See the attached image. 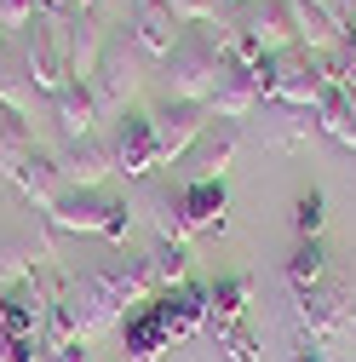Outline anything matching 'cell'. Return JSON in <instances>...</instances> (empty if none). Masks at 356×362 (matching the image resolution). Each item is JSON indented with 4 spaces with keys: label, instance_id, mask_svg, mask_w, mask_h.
I'll return each instance as SVG.
<instances>
[{
    "label": "cell",
    "instance_id": "cell-1",
    "mask_svg": "<svg viewBox=\"0 0 356 362\" xmlns=\"http://www.w3.org/2000/svg\"><path fill=\"white\" fill-rule=\"evenodd\" d=\"M207 322V288L201 282H184V288H172V293H155L144 299L138 310H126V322H121V339H126V356H138V362H155L172 339H184Z\"/></svg>",
    "mask_w": 356,
    "mask_h": 362
},
{
    "label": "cell",
    "instance_id": "cell-2",
    "mask_svg": "<svg viewBox=\"0 0 356 362\" xmlns=\"http://www.w3.org/2000/svg\"><path fill=\"white\" fill-rule=\"evenodd\" d=\"M167 64V98H184V104H207L218 75H225V40L207 35V29H184L178 47L161 58Z\"/></svg>",
    "mask_w": 356,
    "mask_h": 362
},
{
    "label": "cell",
    "instance_id": "cell-3",
    "mask_svg": "<svg viewBox=\"0 0 356 362\" xmlns=\"http://www.w3.org/2000/svg\"><path fill=\"white\" fill-rule=\"evenodd\" d=\"M52 230H81V236H104V242H126L132 230V207L121 196H104V190H69L52 213H47Z\"/></svg>",
    "mask_w": 356,
    "mask_h": 362
},
{
    "label": "cell",
    "instance_id": "cell-4",
    "mask_svg": "<svg viewBox=\"0 0 356 362\" xmlns=\"http://www.w3.org/2000/svg\"><path fill=\"white\" fill-rule=\"evenodd\" d=\"M23 81L35 86V93H64V86H75V69H69V18H47L35 23L29 47H23Z\"/></svg>",
    "mask_w": 356,
    "mask_h": 362
},
{
    "label": "cell",
    "instance_id": "cell-5",
    "mask_svg": "<svg viewBox=\"0 0 356 362\" xmlns=\"http://www.w3.org/2000/svg\"><path fill=\"white\" fill-rule=\"evenodd\" d=\"M299 316H304V334L322 339V345L350 339L356 334V288L339 282V276H328V282H316L310 293H299Z\"/></svg>",
    "mask_w": 356,
    "mask_h": 362
},
{
    "label": "cell",
    "instance_id": "cell-6",
    "mask_svg": "<svg viewBox=\"0 0 356 362\" xmlns=\"http://www.w3.org/2000/svg\"><path fill=\"white\" fill-rule=\"evenodd\" d=\"M271 98L287 104V110H322V98H328V69H322V58H316V52H299V47L276 52Z\"/></svg>",
    "mask_w": 356,
    "mask_h": 362
},
{
    "label": "cell",
    "instance_id": "cell-7",
    "mask_svg": "<svg viewBox=\"0 0 356 362\" xmlns=\"http://www.w3.org/2000/svg\"><path fill=\"white\" fill-rule=\"evenodd\" d=\"M109 150H115V173L126 178H144L161 167V144H155V121L144 110H121L115 132H109Z\"/></svg>",
    "mask_w": 356,
    "mask_h": 362
},
{
    "label": "cell",
    "instance_id": "cell-8",
    "mask_svg": "<svg viewBox=\"0 0 356 362\" xmlns=\"http://www.w3.org/2000/svg\"><path fill=\"white\" fill-rule=\"evenodd\" d=\"M150 121H155V144H161V167H167V161H184V150L213 127V110L207 104H184V98H167Z\"/></svg>",
    "mask_w": 356,
    "mask_h": 362
},
{
    "label": "cell",
    "instance_id": "cell-9",
    "mask_svg": "<svg viewBox=\"0 0 356 362\" xmlns=\"http://www.w3.org/2000/svg\"><path fill=\"white\" fill-rule=\"evenodd\" d=\"M6 178H12V185H18L40 213H52V207L64 202V167L40 150V144H29L18 161H6Z\"/></svg>",
    "mask_w": 356,
    "mask_h": 362
},
{
    "label": "cell",
    "instance_id": "cell-10",
    "mask_svg": "<svg viewBox=\"0 0 356 362\" xmlns=\"http://www.w3.org/2000/svg\"><path fill=\"white\" fill-rule=\"evenodd\" d=\"M86 86L98 93V110H126L132 86H138V64H132L126 40H104V58H98V69H93Z\"/></svg>",
    "mask_w": 356,
    "mask_h": 362
},
{
    "label": "cell",
    "instance_id": "cell-11",
    "mask_svg": "<svg viewBox=\"0 0 356 362\" xmlns=\"http://www.w3.org/2000/svg\"><path fill=\"white\" fill-rule=\"evenodd\" d=\"M178 12L167 6V0H138L132 6V47L138 52H150V58H167L172 47H178Z\"/></svg>",
    "mask_w": 356,
    "mask_h": 362
},
{
    "label": "cell",
    "instance_id": "cell-12",
    "mask_svg": "<svg viewBox=\"0 0 356 362\" xmlns=\"http://www.w3.org/2000/svg\"><path fill=\"white\" fill-rule=\"evenodd\" d=\"M236 121H213L201 139L184 150V173H190V185L196 178H225V167H230V156H236Z\"/></svg>",
    "mask_w": 356,
    "mask_h": 362
},
{
    "label": "cell",
    "instance_id": "cell-13",
    "mask_svg": "<svg viewBox=\"0 0 356 362\" xmlns=\"http://www.w3.org/2000/svg\"><path fill=\"white\" fill-rule=\"evenodd\" d=\"M259 98H264L259 69H236V64H225V75H218V86H213L207 110H213V121H242Z\"/></svg>",
    "mask_w": 356,
    "mask_h": 362
},
{
    "label": "cell",
    "instance_id": "cell-14",
    "mask_svg": "<svg viewBox=\"0 0 356 362\" xmlns=\"http://www.w3.org/2000/svg\"><path fill=\"white\" fill-rule=\"evenodd\" d=\"M52 115H58V127H64V139L69 144H81V139H98V93L86 81H75V86H64V93L52 98Z\"/></svg>",
    "mask_w": 356,
    "mask_h": 362
},
{
    "label": "cell",
    "instance_id": "cell-15",
    "mask_svg": "<svg viewBox=\"0 0 356 362\" xmlns=\"http://www.w3.org/2000/svg\"><path fill=\"white\" fill-rule=\"evenodd\" d=\"M58 167H64V185L69 190H98L104 178L115 173V150H109V139H81Z\"/></svg>",
    "mask_w": 356,
    "mask_h": 362
},
{
    "label": "cell",
    "instance_id": "cell-16",
    "mask_svg": "<svg viewBox=\"0 0 356 362\" xmlns=\"http://www.w3.org/2000/svg\"><path fill=\"white\" fill-rule=\"evenodd\" d=\"M225 178H196V185L178 190V207H184V230H218L225 224Z\"/></svg>",
    "mask_w": 356,
    "mask_h": 362
},
{
    "label": "cell",
    "instance_id": "cell-17",
    "mask_svg": "<svg viewBox=\"0 0 356 362\" xmlns=\"http://www.w3.org/2000/svg\"><path fill=\"white\" fill-rule=\"evenodd\" d=\"M52 259L47 242H35V236H6L0 242V288H23L35 282V270Z\"/></svg>",
    "mask_w": 356,
    "mask_h": 362
},
{
    "label": "cell",
    "instance_id": "cell-18",
    "mask_svg": "<svg viewBox=\"0 0 356 362\" xmlns=\"http://www.w3.org/2000/svg\"><path fill=\"white\" fill-rule=\"evenodd\" d=\"M247 299H253V282L247 276H218L207 288V322H213V334L247 322Z\"/></svg>",
    "mask_w": 356,
    "mask_h": 362
},
{
    "label": "cell",
    "instance_id": "cell-19",
    "mask_svg": "<svg viewBox=\"0 0 356 362\" xmlns=\"http://www.w3.org/2000/svg\"><path fill=\"white\" fill-rule=\"evenodd\" d=\"M316 127L328 132V139H339L345 150H356V93L345 81H328V98L316 110Z\"/></svg>",
    "mask_w": 356,
    "mask_h": 362
},
{
    "label": "cell",
    "instance_id": "cell-20",
    "mask_svg": "<svg viewBox=\"0 0 356 362\" xmlns=\"http://www.w3.org/2000/svg\"><path fill=\"white\" fill-rule=\"evenodd\" d=\"M144 259H150L155 293H172V288H184V282H190V253H184V242H155Z\"/></svg>",
    "mask_w": 356,
    "mask_h": 362
},
{
    "label": "cell",
    "instance_id": "cell-21",
    "mask_svg": "<svg viewBox=\"0 0 356 362\" xmlns=\"http://www.w3.org/2000/svg\"><path fill=\"white\" fill-rule=\"evenodd\" d=\"M287 282H293V293H310L316 282H328V247L322 242H299L293 259H287Z\"/></svg>",
    "mask_w": 356,
    "mask_h": 362
},
{
    "label": "cell",
    "instance_id": "cell-22",
    "mask_svg": "<svg viewBox=\"0 0 356 362\" xmlns=\"http://www.w3.org/2000/svg\"><path fill=\"white\" fill-rule=\"evenodd\" d=\"M322 218H328L322 190H304V196L293 202V236H299V242H316V236H322Z\"/></svg>",
    "mask_w": 356,
    "mask_h": 362
},
{
    "label": "cell",
    "instance_id": "cell-23",
    "mask_svg": "<svg viewBox=\"0 0 356 362\" xmlns=\"http://www.w3.org/2000/svg\"><path fill=\"white\" fill-rule=\"evenodd\" d=\"M150 207H155V224H161V242H178V236H190V230H184V207H178V196L155 190V196H150Z\"/></svg>",
    "mask_w": 356,
    "mask_h": 362
},
{
    "label": "cell",
    "instance_id": "cell-24",
    "mask_svg": "<svg viewBox=\"0 0 356 362\" xmlns=\"http://www.w3.org/2000/svg\"><path fill=\"white\" fill-rule=\"evenodd\" d=\"M218 345L230 351V362H259V345H253L247 322H236V328H218Z\"/></svg>",
    "mask_w": 356,
    "mask_h": 362
},
{
    "label": "cell",
    "instance_id": "cell-25",
    "mask_svg": "<svg viewBox=\"0 0 356 362\" xmlns=\"http://www.w3.org/2000/svg\"><path fill=\"white\" fill-rule=\"evenodd\" d=\"M40 0H0V29H29Z\"/></svg>",
    "mask_w": 356,
    "mask_h": 362
},
{
    "label": "cell",
    "instance_id": "cell-26",
    "mask_svg": "<svg viewBox=\"0 0 356 362\" xmlns=\"http://www.w3.org/2000/svg\"><path fill=\"white\" fill-rule=\"evenodd\" d=\"M40 362H86V339H47Z\"/></svg>",
    "mask_w": 356,
    "mask_h": 362
},
{
    "label": "cell",
    "instance_id": "cell-27",
    "mask_svg": "<svg viewBox=\"0 0 356 362\" xmlns=\"http://www.w3.org/2000/svg\"><path fill=\"white\" fill-rule=\"evenodd\" d=\"M167 6L178 12V23H207L218 12V0H167Z\"/></svg>",
    "mask_w": 356,
    "mask_h": 362
},
{
    "label": "cell",
    "instance_id": "cell-28",
    "mask_svg": "<svg viewBox=\"0 0 356 362\" xmlns=\"http://www.w3.org/2000/svg\"><path fill=\"white\" fill-rule=\"evenodd\" d=\"M333 351L322 345V339H310V334H299V345H293V362H328Z\"/></svg>",
    "mask_w": 356,
    "mask_h": 362
},
{
    "label": "cell",
    "instance_id": "cell-29",
    "mask_svg": "<svg viewBox=\"0 0 356 362\" xmlns=\"http://www.w3.org/2000/svg\"><path fill=\"white\" fill-rule=\"evenodd\" d=\"M304 6H310V12H328L333 23H339V12H345V6H339V0H304Z\"/></svg>",
    "mask_w": 356,
    "mask_h": 362
},
{
    "label": "cell",
    "instance_id": "cell-30",
    "mask_svg": "<svg viewBox=\"0 0 356 362\" xmlns=\"http://www.w3.org/2000/svg\"><path fill=\"white\" fill-rule=\"evenodd\" d=\"M40 6H69V0H40Z\"/></svg>",
    "mask_w": 356,
    "mask_h": 362
},
{
    "label": "cell",
    "instance_id": "cell-31",
    "mask_svg": "<svg viewBox=\"0 0 356 362\" xmlns=\"http://www.w3.org/2000/svg\"><path fill=\"white\" fill-rule=\"evenodd\" d=\"M339 6H356V0H339Z\"/></svg>",
    "mask_w": 356,
    "mask_h": 362
},
{
    "label": "cell",
    "instance_id": "cell-32",
    "mask_svg": "<svg viewBox=\"0 0 356 362\" xmlns=\"http://www.w3.org/2000/svg\"><path fill=\"white\" fill-rule=\"evenodd\" d=\"M0 110H6V104H0Z\"/></svg>",
    "mask_w": 356,
    "mask_h": 362
}]
</instances>
